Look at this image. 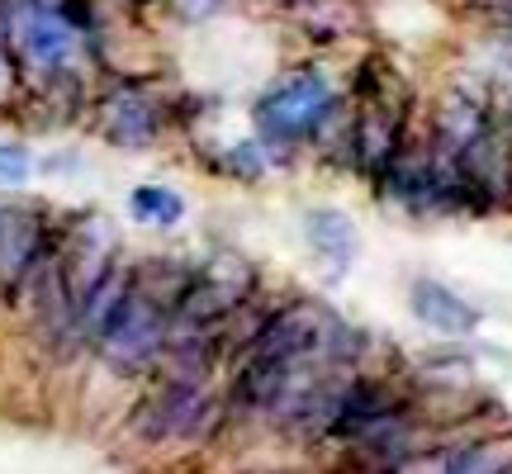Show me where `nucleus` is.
<instances>
[{
  "label": "nucleus",
  "instance_id": "5",
  "mask_svg": "<svg viewBox=\"0 0 512 474\" xmlns=\"http://www.w3.org/2000/svg\"><path fill=\"white\" fill-rule=\"evenodd\" d=\"M147 418H152L147 437H190L209 418V399H204V389L195 380H176L147 403Z\"/></svg>",
  "mask_w": 512,
  "mask_h": 474
},
{
  "label": "nucleus",
  "instance_id": "8",
  "mask_svg": "<svg viewBox=\"0 0 512 474\" xmlns=\"http://www.w3.org/2000/svg\"><path fill=\"white\" fill-rule=\"evenodd\" d=\"M446 474H512V441H475L446 460Z\"/></svg>",
  "mask_w": 512,
  "mask_h": 474
},
{
  "label": "nucleus",
  "instance_id": "9",
  "mask_svg": "<svg viewBox=\"0 0 512 474\" xmlns=\"http://www.w3.org/2000/svg\"><path fill=\"white\" fill-rule=\"evenodd\" d=\"M309 237L313 247L328 256V261H351V252H356V233H351V223L342 219V214H332V209H323V214H309Z\"/></svg>",
  "mask_w": 512,
  "mask_h": 474
},
{
  "label": "nucleus",
  "instance_id": "10",
  "mask_svg": "<svg viewBox=\"0 0 512 474\" xmlns=\"http://www.w3.org/2000/svg\"><path fill=\"white\" fill-rule=\"evenodd\" d=\"M128 209H133L143 223H157V228H171V223H181V214H185L181 195L166 190V185H138L133 200H128Z\"/></svg>",
  "mask_w": 512,
  "mask_h": 474
},
{
  "label": "nucleus",
  "instance_id": "4",
  "mask_svg": "<svg viewBox=\"0 0 512 474\" xmlns=\"http://www.w3.org/2000/svg\"><path fill=\"white\" fill-rule=\"evenodd\" d=\"M15 38H19L24 62L38 67V72H57L76 48L72 24H67L62 15H53V10H38V5H29V10L15 19Z\"/></svg>",
  "mask_w": 512,
  "mask_h": 474
},
{
  "label": "nucleus",
  "instance_id": "7",
  "mask_svg": "<svg viewBox=\"0 0 512 474\" xmlns=\"http://www.w3.org/2000/svg\"><path fill=\"white\" fill-rule=\"evenodd\" d=\"M152 128H157V114H152V105L147 100H138V95H119V100H110V119H105V133H110L114 143H147L152 138Z\"/></svg>",
  "mask_w": 512,
  "mask_h": 474
},
{
  "label": "nucleus",
  "instance_id": "6",
  "mask_svg": "<svg viewBox=\"0 0 512 474\" xmlns=\"http://www.w3.org/2000/svg\"><path fill=\"white\" fill-rule=\"evenodd\" d=\"M413 313H418L427 328L451 332V337H465V332L479 328V313L470 309L460 294L437 285V280H418V285H413Z\"/></svg>",
  "mask_w": 512,
  "mask_h": 474
},
{
  "label": "nucleus",
  "instance_id": "3",
  "mask_svg": "<svg viewBox=\"0 0 512 474\" xmlns=\"http://www.w3.org/2000/svg\"><path fill=\"white\" fill-rule=\"evenodd\" d=\"M43 261V214L24 204L0 209V294H19V285Z\"/></svg>",
  "mask_w": 512,
  "mask_h": 474
},
{
  "label": "nucleus",
  "instance_id": "2",
  "mask_svg": "<svg viewBox=\"0 0 512 474\" xmlns=\"http://www.w3.org/2000/svg\"><path fill=\"white\" fill-rule=\"evenodd\" d=\"M328 105H332L328 76L294 72L256 100V128L266 138H275V143H294V138H304V133H313L323 124Z\"/></svg>",
  "mask_w": 512,
  "mask_h": 474
},
{
  "label": "nucleus",
  "instance_id": "1",
  "mask_svg": "<svg viewBox=\"0 0 512 474\" xmlns=\"http://www.w3.org/2000/svg\"><path fill=\"white\" fill-rule=\"evenodd\" d=\"M171 304L162 294L138 290L133 280L124 285V294L114 299V309L100 318L95 342L105 351V361L119 370H143L162 356V347L171 342Z\"/></svg>",
  "mask_w": 512,
  "mask_h": 474
},
{
  "label": "nucleus",
  "instance_id": "11",
  "mask_svg": "<svg viewBox=\"0 0 512 474\" xmlns=\"http://www.w3.org/2000/svg\"><path fill=\"white\" fill-rule=\"evenodd\" d=\"M29 152L24 147H15V143H0V181L5 185H19L24 176H29Z\"/></svg>",
  "mask_w": 512,
  "mask_h": 474
}]
</instances>
